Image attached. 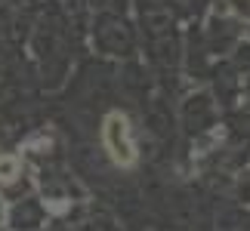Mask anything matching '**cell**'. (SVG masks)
I'll return each instance as SVG.
<instances>
[{
  "instance_id": "1",
  "label": "cell",
  "mask_w": 250,
  "mask_h": 231,
  "mask_svg": "<svg viewBox=\"0 0 250 231\" xmlns=\"http://www.w3.org/2000/svg\"><path fill=\"white\" fill-rule=\"evenodd\" d=\"M124 133H127V123L121 117H111L108 120V142L114 148V158L118 160H130V145L124 142Z\"/></svg>"
}]
</instances>
